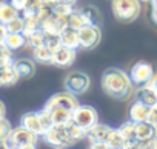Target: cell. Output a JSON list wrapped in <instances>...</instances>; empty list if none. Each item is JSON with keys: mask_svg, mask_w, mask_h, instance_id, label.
I'll return each mask as SVG.
<instances>
[{"mask_svg": "<svg viewBox=\"0 0 157 149\" xmlns=\"http://www.w3.org/2000/svg\"><path fill=\"white\" fill-rule=\"evenodd\" d=\"M102 89L113 99L126 100L132 94L134 85L129 79V74L119 68H109L102 76Z\"/></svg>", "mask_w": 157, "mask_h": 149, "instance_id": "cell-1", "label": "cell"}, {"mask_svg": "<svg viewBox=\"0 0 157 149\" xmlns=\"http://www.w3.org/2000/svg\"><path fill=\"white\" fill-rule=\"evenodd\" d=\"M20 126L31 131L36 135H43L52 126V120H51V115L42 109V111L23 114L20 118Z\"/></svg>", "mask_w": 157, "mask_h": 149, "instance_id": "cell-2", "label": "cell"}, {"mask_svg": "<svg viewBox=\"0 0 157 149\" xmlns=\"http://www.w3.org/2000/svg\"><path fill=\"white\" fill-rule=\"evenodd\" d=\"M111 9L114 17L119 22L129 23L134 22L142 11V2L140 0H113Z\"/></svg>", "mask_w": 157, "mask_h": 149, "instance_id": "cell-3", "label": "cell"}, {"mask_svg": "<svg viewBox=\"0 0 157 149\" xmlns=\"http://www.w3.org/2000/svg\"><path fill=\"white\" fill-rule=\"evenodd\" d=\"M37 137L39 135L33 134L31 131L25 129L23 126L11 128V131L5 137L2 146H3V149H20V147L28 146V144H36Z\"/></svg>", "mask_w": 157, "mask_h": 149, "instance_id": "cell-4", "label": "cell"}, {"mask_svg": "<svg viewBox=\"0 0 157 149\" xmlns=\"http://www.w3.org/2000/svg\"><path fill=\"white\" fill-rule=\"evenodd\" d=\"M65 91L74 94V95H82L85 94L91 86V79L86 72L82 71H71L68 72L63 79Z\"/></svg>", "mask_w": 157, "mask_h": 149, "instance_id": "cell-5", "label": "cell"}, {"mask_svg": "<svg viewBox=\"0 0 157 149\" xmlns=\"http://www.w3.org/2000/svg\"><path fill=\"white\" fill-rule=\"evenodd\" d=\"M72 123H75L78 128H82L85 131H88L90 128H93L96 123H99V115L97 111L93 106L88 105H78L74 111H72Z\"/></svg>", "mask_w": 157, "mask_h": 149, "instance_id": "cell-6", "label": "cell"}, {"mask_svg": "<svg viewBox=\"0 0 157 149\" xmlns=\"http://www.w3.org/2000/svg\"><path fill=\"white\" fill-rule=\"evenodd\" d=\"M43 138L48 144L51 146H72L75 144L69 135V131H68V123L66 125H52L45 134H43Z\"/></svg>", "mask_w": 157, "mask_h": 149, "instance_id": "cell-7", "label": "cell"}, {"mask_svg": "<svg viewBox=\"0 0 157 149\" xmlns=\"http://www.w3.org/2000/svg\"><path fill=\"white\" fill-rule=\"evenodd\" d=\"M78 105V100H77V95L65 91V92H57L54 95H51L48 99V102L45 103L43 106V111L49 112L56 108H62V109H68V111H74Z\"/></svg>", "mask_w": 157, "mask_h": 149, "instance_id": "cell-8", "label": "cell"}, {"mask_svg": "<svg viewBox=\"0 0 157 149\" xmlns=\"http://www.w3.org/2000/svg\"><path fill=\"white\" fill-rule=\"evenodd\" d=\"M78 39H80V48L93 49L102 40V29L99 25H85L78 29Z\"/></svg>", "mask_w": 157, "mask_h": 149, "instance_id": "cell-9", "label": "cell"}, {"mask_svg": "<svg viewBox=\"0 0 157 149\" xmlns=\"http://www.w3.org/2000/svg\"><path fill=\"white\" fill-rule=\"evenodd\" d=\"M154 68L151 63L148 61H137L132 65V68L129 69V79L132 82V85H139L143 86L145 83H148L151 80V77L154 76Z\"/></svg>", "mask_w": 157, "mask_h": 149, "instance_id": "cell-10", "label": "cell"}, {"mask_svg": "<svg viewBox=\"0 0 157 149\" xmlns=\"http://www.w3.org/2000/svg\"><path fill=\"white\" fill-rule=\"evenodd\" d=\"M114 128L103 125V123H96L93 128H90L86 131V140L90 143H108V140L111 138V135L114 134Z\"/></svg>", "mask_w": 157, "mask_h": 149, "instance_id": "cell-11", "label": "cell"}, {"mask_svg": "<svg viewBox=\"0 0 157 149\" xmlns=\"http://www.w3.org/2000/svg\"><path fill=\"white\" fill-rule=\"evenodd\" d=\"M40 25H42V29H43L45 32L60 35L62 31L68 28V19H66V17H60V16L51 13L49 16H46V17L42 20Z\"/></svg>", "mask_w": 157, "mask_h": 149, "instance_id": "cell-12", "label": "cell"}, {"mask_svg": "<svg viewBox=\"0 0 157 149\" xmlns=\"http://www.w3.org/2000/svg\"><path fill=\"white\" fill-rule=\"evenodd\" d=\"M75 55H77L75 49H69L66 46H59L56 51H52V65H56L59 68H69L74 63Z\"/></svg>", "mask_w": 157, "mask_h": 149, "instance_id": "cell-13", "label": "cell"}, {"mask_svg": "<svg viewBox=\"0 0 157 149\" xmlns=\"http://www.w3.org/2000/svg\"><path fill=\"white\" fill-rule=\"evenodd\" d=\"M19 79H31L36 74V63L31 58H17L13 63Z\"/></svg>", "mask_w": 157, "mask_h": 149, "instance_id": "cell-14", "label": "cell"}, {"mask_svg": "<svg viewBox=\"0 0 157 149\" xmlns=\"http://www.w3.org/2000/svg\"><path fill=\"white\" fill-rule=\"evenodd\" d=\"M60 37V45L62 46H66L69 49H78L80 48V39H78V31L77 29H72V28H66L62 31V34L59 35Z\"/></svg>", "mask_w": 157, "mask_h": 149, "instance_id": "cell-15", "label": "cell"}, {"mask_svg": "<svg viewBox=\"0 0 157 149\" xmlns=\"http://www.w3.org/2000/svg\"><path fill=\"white\" fill-rule=\"evenodd\" d=\"M134 129H136V138L137 141H146L151 138H155V128L148 123V121H139L134 123Z\"/></svg>", "mask_w": 157, "mask_h": 149, "instance_id": "cell-16", "label": "cell"}, {"mask_svg": "<svg viewBox=\"0 0 157 149\" xmlns=\"http://www.w3.org/2000/svg\"><path fill=\"white\" fill-rule=\"evenodd\" d=\"M148 112H149V106L143 105L142 102L136 100L131 108H129V120L134 121V123H139V121H146V117H148Z\"/></svg>", "mask_w": 157, "mask_h": 149, "instance_id": "cell-17", "label": "cell"}, {"mask_svg": "<svg viewBox=\"0 0 157 149\" xmlns=\"http://www.w3.org/2000/svg\"><path fill=\"white\" fill-rule=\"evenodd\" d=\"M119 134L122 135L125 146H131V144H139L137 138H136V129H134V121L128 120L125 123L120 125V128H117Z\"/></svg>", "mask_w": 157, "mask_h": 149, "instance_id": "cell-18", "label": "cell"}, {"mask_svg": "<svg viewBox=\"0 0 157 149\" xmlns=\"http://www.w3.org/2000/svg\"><path fill=\"white\" fill-rule=\"evenodd\" d=\"M3 43L6 45L8 49L17 51V49H20L26 45V37H25L23 32H8L3 39Z\"/></svg>", "mask_w": 157, "mask_h": 149, "instance_id": "cell-19", "label": "cell"}, {"mask_svg": "<svg viewBox=\"0 0 157 149\" xmlns=\"http://www.w3.org/2000/svg\"><path fill=\"white\" fill-rule=\"evenodd\" d=\"M19 76L14 69V66H3L0 68V86H13L19 82Z\"/></svg>", "mask_w": 157, "mask_h": 149, "instance_id": "cell-20", "label": "cell"}, {"mask_svg": "<svg viewBox=\"0 0 157 149\" xmlns=\"http://www.w3.org/2000/svg\"><path fill=\"white\" fill-rule=\"evenodd\" d=\"M20 13L11 5V2H6V0H0V22L3 25L10 23L13 19H16Z\"/></svg>", "mask_w": 157, "mask_h": 149, "instance_id": "cell-21", "label": "cell"}, {"mask_svg": "<svg viewBox=\"0 0 157 149\" xmlns=\"http://www.w3.org/2000/svg\"><path fill=\"white\" fill-rule=\"evenodd\" d=\"M137 100L151 108V106H155V105H157V94H155L152 89H149L146 85H143V86L137 91Z\"/></svg>", "mask_w": 157, "mask_h": 149, "instance_id": "cell-22", "label": "cell"}, {"mask_svg": "<svg viewBox=\"0 0 157 149\" xmlns=\"http://www.w3.org/2000/svg\"><path fill=\"white\" fill-rule=\"evenodd\" d=\"M48 114L51 115L52 125H66V123H69L71 118H72V111L62 109V108H56V109L49 111Z\"/></svg>", "mask_w": 157, "mask_h": 149, "instance_id": "cell-23", "label": "cell"}, {"mask_svg": "<svg viewBox=\"0 0 157 149\" xmlns=\"http://www.w3.org/2000/svg\"><path fill=\"white\" fill-rule=\"evenodd\" d=\"M33 57L36 61L42 65H52V51L46 46H37L33 48Z\"/></svg>", "mask_w": 157, "mask_h": 149, "instance_id": "cell-24", "label": "cell"}, {"mask_svg": "<svg viewBox=\"0 0 157 149\" xmlns=\"http://www.w3.org/2000/svg\"><path fill=\"white\" fill-rule=\"evenodd\" d=\"M80 11L83 13L88 25H99L100 26V22H102V16H100V11L93 6V5H86L83 8H80Z\"/></svg>", "mask_w": 157, "mask_h": 149, "instance_id": "cell-25", "label": "cell"}, {"mask_svg": "<svg viewBox=\"0 0 157 149\" xmlns=\"http://www.w3.org/2000/svg\"><path fill=\"white\" fill-rule=\"evenodd\" d=\"M85 25H88V22H86L83 13H82L80 9H74L72 14L68 17V26L72 28V29H77V31H78L80 28H83Z\"/></svg>", "mask_w": 157, "mask_h": 149, "instance_id": "cell-26", "label": "cell"}, {"mask_svg": "<svg viewBox=\"0 0 157 149\" xmlns=\"http://www.w3.org/2000/svg\"><path fill=\"white\" fill-rule=\"evenodd\" d=\"M14 63L13 58V51L6 48V45L3 42H0V68L3 66H11Z\"/></svg>", "mask_w": 157, "mask_h": 149, "instance_id": "cell-27", "label": "cell"}, {"mask_svg": "<svg viewBox=\"0 0 157 149\" xmlns=\"http://www.w3.org/2000/svg\"><path fill=\"white\" fill-rule=\"evenodd\" d=\"M51 9H52L54 14L68 19L72 14V11H74V5H71V3H52Z\"/></svg>", "mask_w": 157, "mask_h": 149, "instance_id": "cell-28", "label": "cell"}, {"mask_svg": "<svg viewBox=\"0 0 157 149\" xmlns=\"http://www.w3.org/2000/svg\"><path fill=\"white\" fill-rule=\"evenodd\" d=\"M42 46H46L48 49L51 51H56L60 45V37L56 35V34H49V32H45L43 31V45Z\"/></svg>", "mask_w": 157, "mask_h": 149, "instance_id": "cell-29", "label": "cell"}, {"mask_svg": "<svg viewBox=\"0 0 157 149\" xmlns=\"http://www.w3.org/2000/svg\"><path fill=\"white\" fill-rule=\"evenodd\" d=\"M5 26H6L8 32H23V29H25V19H23V16L19 14L16 19H13Z\"/></svg>", "mask_w": 157, "mask_h": 149, "instance_id": "cell-30", "label": "cell"}, {"mask_svg": "<svg viewBox=\"0 0 157 149\" xmlns=\"http://www.w3.org/2000/svg\"><path fill=\"white\" fill-rule=\"evenodd\" d=\"M26 45H29L31 48H37L43 45V29H39L33 34H29L26 37Z\"/></svg>", "mask_w": 157, "mask_h": 149, "instance_id": "cell-31", "label": "cell"}, {"mask_svg": "<svg viewBox=\"0 0 157 149\" xmlns=\"http://www.w3.org/2000/svg\"><path fill=\"white\" fill-rule=\"evenodd\" d=\"M11 123H10V120H6L5 117H2L0 118V146H2V143H3V140H5V137L8 135V132L11 131Z\"/></svg>", "mask_w": 157, "mask_h": 149, "instance_id": "cell-32", "label": "cell"}, {"mask_svg": "<svg viewBox=\"0 0 157 149\" xmlns=\"http://www.w3.org/2000/svg\"><path fill=\"white\" fill-rule=\"evenodd\" d=\"M146 121H148V123H151L154 128H157V105L149 108V112H148Z\"/></svg>", "mask_w": 157, "mask_h": 149, "instance_id": "cell-33", "label": "cell"}, {"mask_svg": "<svg viewBox=\"0 0 157 149\" xmlns=\"http://www.w3.org/2000/svg\"><path fill=\"white\" fill-rule=\"evenodd\" d=\"M10 2H11V5L19 11V13H22L28 5H29V2H31V0H10Z\"/></svg>", "mask_w": 157, "mask_h": 149, "instance_id": "cell-34", "label": "cell"}, {"mask_svg": "<svg viewBox=\"0 0 157 149\" xmlns=\"http://www.w3.org/2000/svg\"><path fill=\"white\" fill-rule=\"evenodd\" d=\"M137 146H139V149H157V140L151 138L146 141H140Z\"/></svg>", "mask_w": 157, "mask_h": 149, "instance_id": "cell-35", "label": "cell"}, {"mask_svg": "<svg viewBox=\"0 0 157 149\" xmlns=\"http://www.w3.org/2000/svg\"><path fill=\"white\" fill-rule=\"evenodd\" d=\"M149 89H152L155 94H157V74H154V76L151 77V80L148 82V83H145Z\"/></svg>", "mask_w": 157, "mask_h": 149, "instance_id": "cell-36", "label": "cell"}, {"mask_svg": "<svg viewBox=\"0 0 157 149\" xmlns=\"http://www.w3.org/2000/svg\"><path fill=\"white\" fill-rule=\"evenodd\" d=\"M88 149H111V147L105 143H90Z\"/></svg>", "mask_w": 157, "mask_h": 149, "instance_id": "cell-37", "label": "cell"}, {"mask_svg": "<svg viewBox=\"0 0 157 149\" xmlns=\"http://www.w3.org/2000/svg\"><path fill=\"white\" fill-rule=\"evenodd\" d=\"M8 34V31H6V26L0 22V42H3V39H5V35Z\"/></svg>", "mask_w": 157, "mask_h": 149, "instance_id": "cell-38", "label": "cell"}, {"mask_svg": "<svg viewBox=\"0 0 157 149\" xmlns=\"http://www.w3.org/2000/svg\"><path fill=\"white\" fill-rule=\"evenodd\" d=\"M5 114H6V108H5V103L0 100V118L2 117H5Z\"/></svg>", "mask_w": 157, "mask_h": 149, "instance_id": "cell-39", "label": "cell"}, {"mask_svg": "<svg viewBox=\"0 0 157 149\" xmlns=\"http://www.w3.org/2000/svg\"><path fill=\"white\" fill-rule=\"evenodd\" d=\"M77 2V0H52V3H71L74 5Z\"/></svg>", "mask_w": 157, "mask_h": 149, "instance_id": "cell-40", "label": "cell"}, {"mask_svg": "<svg viewBox=\"0 0 157 149\" xmlns=\"http://www.w3.org/2000/svg\"><path fill=\"white\" fill-rule=\"evenodd\" d=\"M123 149H139V146L137 144H131V146H125Z\"/></svg>", "mask_w": 157, "mask_h": 149, "instance_id": "cell-41", "label": "cell"}, {"mask_svg": "<svg viewBox=\"0 0 157 149\" xmlns=\"http://www.w3.org/2000/svg\"><path fill=\"white\" fill-rule=\"evenodd\" d=\"M20 149H36V144H28V146H23Z\"/></svg>", "mask_w": 157, "mask_h": 149, "instance_id": "cell-42", "label": "cell"}, {"mask_svg": "<svg viewBox=\"0 0 157 149\" xmlns=\"http://www.w3.org/2000/svg\"><path fill=\"white\" fill-rule=\"evenodd\" d=\"M151 5H152V8H157V0H151Z\"/></svg>", "mask_w": 157, "mask_h": 149, "instance_id": "cell-43", "label": "cell"}, {"mask_svg": "<svg viewBox=\"0 0 157 149\" xmlns=\"http://www.w3.org/2000/svg\"><path fill=\"white\" fill-rule=\"evenodd\" d=\"M54 149H68V147H65V146H54Z\"/></svg>", "mask_w": 157, "mask_h": 149, "instance_id": "cell-44", "label": "cell"}, {"mask_svg": "<svg viewBox=\"0 0 157 149\" xmlns=\"http://www.w3.org/2000/svg\"><path fill=\"white\" fill-rule=\"evenodd\" d=\"M140 2H151V0H140Z\"/></svg>", "mask_w": 157, "mask_h": 149, "instance_id": "cell-45", "label": "cell"}, {"mask_svg": "<svg viewBox=\"0 0 157 149\" xmlns=\"http://www.w3.org/2000/svg\"><path fill=\"white\" fill-rule=\"evenodd\" d=\"M155 140H157V128H155Z\"/></svg>", "mask_w": 157, "mask_h": 149, "instance_id": "cell-46", "label": "cell"}]
</instances>
